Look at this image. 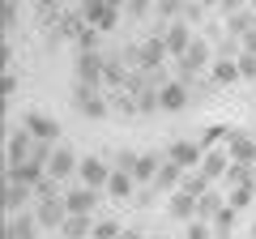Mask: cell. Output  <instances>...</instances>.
<instances>
[{
  "label": "cell",
  "mask_w": 256,
  "mask_h": 239,
  "mask_svg": "<svg viewBox=\"0 0 256 239\" xmlns=\"http://www.w3.org/2000/svg\"><path fill=\"white\" fill-rule=\"evenodd\" d=\"M214 56H218V47H214L210 38H201V34H196V43H192L188 52H184L180 60H175V64H180V77H184V82H192L196 73H210Z\"/></svg>",
  "instance_id": "1"
},
{
  "label": "cell",
  "mask_w": 256,
  "mask_h": 239,
  "mask_svg": "<svg viewBox=\"0 0 256 239\" xmlns=\"http://www.w3.org/2000/svg\"><path fill=\"white\" fill-rule=\"evenodd\" d=\"M73 102H77V111H82L86 120H107L111 116V98L102 90H94V86H77Z\"/></svg>",
  "instance_id": "2"
},
{
  "label": "cell",
  "mask_w": 256,
  "mask_h": 239,
  "mask_svg": "<svg viewBox=\"0 0 256 239\" xmlns=\"http://www.w3.org/2000/svg\"><path fill=\"white\" fill-rule=\"evenodd\" d=\"M226 154L239 166H256V132L252 128H230L226 132Z\"/></svg>",
  "instance_id": "3"
},
{
  "label": "cell",
  "mask_w": 256,
  "mask_h": 239,
  "mask_svg": "<svg viewBox=\"0 0 256 239\" xmlns=\"http://www.w3.org/2000/svg\"><path fill=\"white\" fill-rule=\"evenodd\" d=\"M111 171H116V166H111L107 158H94V154H86V158H82V166H77V180H82L86 188H98V192H107V184H111Z\"/></svg>",
  "instance_id": "4"
},
{
  "label": "cell",
  "mask_w": 256,
  "mask_h": 239,
  "mask_svg": "<svg viewBox=\"0 0 256 239\" xmlns=\"http://www.w3.org/2000/svg\"><path fill=\"white\" fill-rule=\"evenodd\" d=\"M188 98H192V86L184 82V77H166V82L158 86V102H162V111H166V116L184 111V107H188Z\"/></svg>",
  "instance_id": "5"
},
{
  "label": "cell",
  "mask_w": 256,
  "mask_h": 239,
  "mask_svg": "<svg viewBox=\"0 0 256 239\" xmlns=\"http://www.w3.org/2000/svg\"><path fill=\"white\" fill-rule=\"evenodd\" d=\"M166 158H171L175 166H184V171H196L205 158V146L201 141H188V137H175L171 146H166Z\"/></svg>",
  "instance_id": "6"
},
{
  "label": "cell",
  "mask_w": 256,
  "mask_h": 239,
  "mask_svg": "<svg viewBox=\"0 0 256 239\" xmlns=\"http://www.w3.org/2000/svg\"><path fill=\"white\" fill-rule=\"evenodd\" d=\"M162 43H166V56H171V60H180L184 52H188L192 43H196V26H188V22H171V26L162 30Z\"/></svg>",
  "instance_id": "7"
},
{
  "label": "cell",
  "mask_w": 256,
  "mask_h": 239,
  "mask_svg": "<svg viewBox=\"0 0 256 239\" xmlns=\"http://www.w3.org/2000/svg\"><path fill=\"white\" fill-rule=\"evenodd\" d=\"M102 73H107V60L98 52H77V86L102 90Z\"/></svg>",
  "instance_id": "8"
},
{
  "label": "cell",
  "mask_w": 256,
  "mask_h": 239,
  "mask_svg": "<svg viewBox=\"0 0 256 239\" xmlns=\"http://www.w3.org/2000/svg\"><path fill=\"white\" fill-rule=\"evenodd\" d=\"M98 201H102V192H98V188H86V184H77V188H68V192H64L68 214H82V218H94Z\"/></svg>",
  "instance_id": "9"
},
{
  "label": "cell",
  "mask_w": 256,
  "mask_h": 239,
  "mask_svg": "<svg viewBox=\"0 0 256 239\" xmlns=\"http://www.w3.org/2000/svg\"><path fill=\"white\" fill-rule=\"evenodd\" d=\"M22 128H26L34 141H60V124H56V120L47 116V111H26Z\"/></svg>",
  "instance_id": "10"
},
{
  "label": "cell",
  "mask_w": 256,
  "mask_h": 239,
  "mask_svg": "<svg viewBox=\"0 0 256 239\" xmlns=\"http://www.w3.org/2000/svg\"><path fill=\"white\" fill-rule=\"evenodd\" d=\"M77 166H82V158H77L73 150L60 141V146H56V154H52V162H47V175L64 184V180H73V175H77Z\"/></svg>",
  "instance_id": "11"
},
{
  "label": "cell",
  "mask_w": 256,
  "mask_h": 239,
  "mask_svg": "<svg viewBox=\"0 0 256 239\" xmlns=\"http://www.w3.org/2000/svg\"><path fill=\"white\" fill-rule=\"evenodd\" d=\"M30 150H34V137H30L26 128H13V132H9V141H4V158H9V166L30 162Z\"/></svg>",
  "instance_id": "12"
},
{
  "label": "cell",
  "mask_w": 256,
  "mask_h": 239,
  "mask_svg": "<svg viewBox=\"0 0 256 239\" xmlns=\"http://www.w3.org/2000/svg\"><path fill=\"white\" fill-rule=\"evenodd\" d=\"M34 218H38V226H43V230H60L64 218H68L64 196H60V201H34Z\"/></svg>",
  "instance_id": "13"
},
{
  "label": "cell",
  "mask_w": 256,
  "mask_h": 239,
  "mask_svg": "<svg viewBox=\"0 0 256 239\" xmlns=\"http://www.w3.org/2000/svg\"><path fill=\"white\" fill-rule=\"evenodd\" d=\"M38 218H34V210H26V214H9V222H4V239H38Z\"/></svg>",
  "instance_id": "14"
},
{
  "label": "cell",
  "mask_w": 256,
  "mask_h": 239,
  "mask_svg": "<svg viewBox=\"0 0 256 239\" xmlns=\"http://www.w3.org/2000/svg\"><path fill=\"white\" fill-rule=\"evenodd\" d=\"M196 171L205 175V180H226V171H230V154L226 150H205V158H201V166H196Z\"/></svg>",
  "instance_id": "15"
},
{
  "label": "cell",
  "mask_w": 256,
  "mask_h": 239,
  "mask_svg": "<svg viewBox=\"0 0 256 239\" xmlns=\"http://www.w3.org/2000/svg\"><path fill=\"white\" fill-rule=\"evenodd\" d=\"M166 214H171L175 222H196V196L184 192V188L171 192V196H166Z\"/></svg>",
  "instance_id": "16"
},
{
  "label": "cell",
  "mask_w": 256,
  "mask_h": 239,
  "mask_svg": "<svg viewBox=\"0 0 256 239\" xmlns=\"http://www.w3.org/2000/svg\"><path fill=\"white\" fill-rule=\"evenodd\" d=\"M4 210H9V214L34 210V188H30V184H9V188H4Z\"/></svg>",
  "instance_id": "17"
},
{
  "label": "cell",
  "mask_w": 256,
  "mask_h": 239,
  "mask_svg": "<svg viewBox=\"0 0 256 239\" xmlns=\"http://www.w3.org/2000/svg\"><path fill=\"white\" fill-rule=\"evenodd\" d=\"M107 196L111 201H132L137 196V180H132V171H111V184H107Z\"/></svg>",
  "instance_id": "18"
},
{
  "label": "cell",
  "mask_w": 256,
  "mask_h": 239,
  "mask_svg": "<svg viewBox=\"0 0 256 239\" xmlns=\"http://www.w3.org/2000/svg\"><path fill=\"white\" fill-rule=\"evenodd\" d=\"M162 162H166V154H141V158H137V166H132V180L150 188V184L158 180V171H162Z\"/></svg>",
  "instance_id": "19"
},
{
  "label": "cell",
  "mask_w": 256,
  "mask_h": 239,
  "mask_svg": "<svg viewBox=\"0 0 256 239\" xmlns=\"http://www.w3.org/2000/svg\"><path fill=\"white\" fill-rule=\"evenodd\" d=\"M239 82V64L230 60V56H214L210 64V86H235Z\"/></svg>",
  "instance_id": "20"
},
{
  "label": "cell",
  "mask_w": 256,
  "mask_h": 239,
  "mask_svg": "<svg viewBox=\"0 0 256 239\" xmlns=\"http://www.w3.org/2000/svg\"><path fill=\"white\" fill-rule=\"evenodd\" d=\"M184 175H188V171H184V166H175L171 158H166V162H162V171H158V180H154L150 188H158V192H166V196H171V192H180Z\"/></svg>",
  "instance_id": "21"
},
{
  "label": "cell",
  "mask_w": 256,
  "mask_h": 239,
  "mask_svg": "<svg viewBox=\"0 0 256 239\" xmlns=\"http://www.w3.org/2000/svg\"><path fill=\"white\" fill-rule=\"evenodd\" d=\"M222 26H226V38H244L248 30L256 26V9H239V13H230V18H222Z\"/></svg>",
  "instance_id": "22"
},
{
  "label": "cell",
  "mask_w": 256,
  "mask_h": 239,
  "mask_svg": "<svg viewBox=\"0 0 256 239\" xmlns=\"http://www.w3.org/2000/svg\"><path fill=\"white\" fill-rule=\"evenodd\" d=\"M9 184H30L34 188L38 180H47V166H38V162H22V166H9V175H4Z\"/></svg>",
  "instance_id": "23"
},
{
  "label": "cell",
  "mask_w": 256,
  "mask_h": 239,
  "mask_svg": "<svg viewBox=\"0 0 256 239\" xmlns=\"http://www.w3.org/2000/svg\"><path fill=\"white\" fill-rule=\"evenodd\" d=\"M226 205V192H218V188H210L205 196H196V218L201 222H214L218 218V210Z\"/></svg>",
  "instance_id": "24"
},
{
  "label": "cell",
  "mask_w": 256,
  "mask_h": 239,
  "mask_svg": "<svg viewBox=\"0 0 256 239\" xmlns=\"http://www.w3.org/2000/svg\"><path fill=\"white\" fill-rule=\"evenodd\" d=\"M64 239H94V218H82V214H68L60 226Z\"/></svg>",
  "instance_id": "25"
},
{
  "label": "cell",
  "mask_w": 256,
  "mask_h": 239,
  "mask_svg": "<svg viewBox=\"0 0 256 239\" xmlns=\"http://www.w3.org/2000/svg\"><path fill=\"white\" fill-rule=\"evenodd\" d=\"M252 201H256V180H248V184H230V188H226V205H230V210L244 214Z\"/></svg>",
  "instance_id": "26"
},
{
  "label": "cell",
  "mask_w": 256,
  "mask_h": 239,
  "mask_svg": "<svg viewBox=\"0 0 256 239\" xmlns=\"http://www.w3.org/2000/svg\"><path fill=\"white\" fill-rule=\"evenodd\" d=\"M210 226H214V239H230V235H235V226H239V210L222 205V210H218V218H214Z\"/></svg>",
  "instance_id": "27"
},
{
  "label": "cell",
  "mask_w": 256,
  "mask_h": 239,
  "mask_svg": "<svg viewBox=\"0 0 256 239\" xmlns=\"http://www.w3.org/2000/svg\"><path fill=\"white\" fill-rule=\"evenodd\" d=\"M184 9H188V0H158V4H154V18H158V26H171V22L184 18Z\"/></svg>",
  "instance_id": "28"
},
{
  "label": "cell",
  "mask_w": 256,
  "mask_h": 239,
  "mask_svg": "<svg viewBox=\"0 0 256 239\" xmlns=\"http://www.w3.org/2000/svg\"><path fill=\"white\" fill-rule=\"evenodd\" d=\"M60 196H64V188H60V180H52V175L34 184V201H60Z\"/></svg>",
  "instance_id": "29"
},
{
  "label": "cell",
  "mask_w": 256,
  "mask_h": 239,
  "mask_svg": "<svg viewBox=\"0 0 256 239\" xmlns=\"http://www.w3.org/2000/svg\"><path fill=\"white\" fill-rule=\"evenodd\" d=\"M180 188H184V192H192V196H205V192H210L214 184L205 180L201 171H188V175H184V184H180Z\"/></svg>",
  "instance_id": "30"
},
{
  "label": "cell",
  "mask_w": 256,
  "mask_h": 239,
  "mask_svg": "<svg viewBox=\"0 0 256 239\" xmlns=\"http://www.w3.org/2000/svg\"><path fill=\"white\" fill-rule=\"evenodd\" d=\"M124 235V226H120L116 218H98L94 222V239H120Z\"/></svg>",
  "instance_id": "31"
},
{
  "label": "cell",
  "mask_w": 256,
  "mask_h": 239,
  "mask_svg": "<svg viewBox=\"0 0 256 239\" xmlns=\"http://www.w3.org/2000/svg\"><path fill=\"white\" fill-rule=\"evenodd\" d=\"M235 64H239V82H256V56L252 52H239Z\"/></svg>",
  "instance_id": "32"
},
{
  "label": "cell",
  "mask_w": 256,
  "mask_h": 239,
  "mask_svg": "<svg viewBox=\"0 0 256 239\" xmlns=\"http://www.w3.org/2000/svg\"><path fill=\"white\" fill-rule=\"evenodd\" d=\"M154 4H158V0H124V13H128V18H150V13H154Z\"/></svg>",
  "instance_id": "33"
},
{
  "label": "cell",
  "mask_w": 256,
  "mask_h": 239,
  "mask_svg": "<svg viewBox=\"0 0 256 239\" xmlns=\"http://www.w3.org/2000/svg\"><path fill=\"white\" fill-rule=\"evenodd\" d=\"M226 132H230L226 124H214V128L201 132V146H205V150H218V141H226Z\"/></svg>",
  "instance_id": "34"
},
{
  "label": "cell",
  "mask_w": 256,
  "mask_h": 239,
  "mask_svg": "<svg viewBox=\"0 0 256 239\" xmlns=\"http://www.w3.org/2000/svg\"><path fill=\"white\" fill-rule=\"evenodd\" d=\"M137 158H141V154H132V150H116L111 166H116V171H132V166H137Z\"/></svg>",
  "instance_id": "35"
},
{
  "label": "cell",
  "mask_w": 256,
  "mask_h": 239,
  "mask_svg": "<svg viewBox=\"0 0 256 239\" xmlns=\"http://www.w3.org/2000/svg\"><path fill=\"white\" fill-rule=\"evenodd\" d=\"M77 52H98V30H94V26L82 30V38H77Z\"/></svg>",
  "instance_id": "36"
},
{
  "label": "cell",
  "mask_w": 256,
  "mask_h": 239,
  "mask_svg": "<svg viewBox=\"0 0 256 239\" xmlns=\"http://www.w3.org/2000/svg\"><path fill=\"white\" fill-rule=\"evenodd\" d=\"M184 239H214V226L196 218V222H188V235H184Z\"/></svg>",
  "instance_id": "37"
},
{
  "label": "cell",
  "mask_w": 256,
  "mask_h": 239,
  "mask_svg": "<svg viewBox=\"0 0 256 239\" xmlns=\"http://www.w3.org/2000/svg\"><path fill=\"white\" fill-rule=\"evenodd\" d=\"M18 30V0H4V38Z\"/></svg>",
  "instance_id": "38"
},
{
  "label": "cell",
  "mask_w": 256,
  "mask_h": 239,
  "mask_svg": "<svg viewBox=\"0 0 256 239\" xmlns=\"http://www.w3.org/2000/svg\"><path fill=\"white\" fill-rule=\"evenodd\" d=\"M184 22H188V26H201V22H205V4L188 0V9H184Z\"/></svg>",
  "instance_id": "39"
},
{
  "label": "cell",
  "mask_w": 256,
  "mask_h": 239,
  "mask_svg": "<svg viewBox=\"0 0 256 239\" xmlns=\"http://www.w3.org/2000/svg\"><path fill=\"white\" fill-rule=\"evenodd\" d=\"M0 94H4V102H13V94H18V73H4V77H0Z\"/></svg>",
  "instance_id": "40"
},
{
  "label": "cell",
  "mask_w": 256,
  "mask_h": 239,
  "mask_svg": "<svg viewBox=\"0 0 256 239\" xmlns=\"http://www.w3.org/2000/svg\"><path fill=\"white\" fill-rule=\"evenodd\" d=\"M239 9H252V0H222V4H218L222 18H230V13H239Z\"/></svg>",
  "instance_id": "41"
},
{
  "label": "cell",
  "mask_w": 256,
  "mask_h": 239,
  "mask_svg": "<svg viewBox=\"0 0 256 239\" xmlns=\"http://www.w3.org/2000/svg\"><path fill=\"white\" fill-rule=\"evenodd\" d=\"M239 47H244V52H252V56H256V26H252V30H248V34H244V38H239Z\"/></svg>",
  "instance_id": "42"
},
{
  "label": "cell",
  "mask_w": 256,
  "mask_h": 239,
  "mask_svg": "<svg viewBox=\"0 0 256 239\" xmlns=\"http://www.w3.org/2000/svg\"><path fill=\"white\" fill-rule=\"evenodd\" d=\"M34 4H38V13H47V18H52V13L60 9V0H34Z\"/></svg>",
  "instance_id": "43"
},
{
  "label": "cell",
  "mask_w": 256,
  "mask_h": 239,
  "mask_svg": "<svg viewBox=\"0 0 256 239\" xmlns=\"http://www.w3.org/2000/svg\"><path fill=\"white\" fill-rule=\"evenodd\" d=\"M120 239H146V230H132V226H128V230H124Z\"/></svg>",
  "instance_id": "44"
},
{
  "label": "cell",
  "mask_w": 256,
  "mask_h": 239,
  "mask_svg": "<svg viewBox=\"0 0 256 239\" xmlns=\"http://www.w3.org/2000/svg\"><path fill=\"white\" fill-rule=\"evenodd\" d=\"M196 4H205V9H210V4H214V9H218V4H222V0H196Z\"/></svg>",
  "instance_id": "45"
},
{
  "label": "cell",
  "mask_w": 256,
  "mask_h": 239,
  "mask_svg": "<svg viewBox=\"0 0 256 239\" xmlns=\"http://www.w3.org/2000/svg\"><path fill=\"white\" fill-rule=\"evenodd\" d=\"M146 239H162V235H146Z\"/></svg>",
  "instance_id": "46"
},
{
  "label": "cell",
  "mask_w": 256,
  "mask_h": 239,
  "mask_svg": "<svg viewBox=\"0 0 256 239\" xmlns=\"http://www.w3.org/2000/svg\"><path fill=\"white\" fill-rule=\"evenodd\" d=\"M252 9H256V0H252Z\"/></svg>",
  "instance_id": "47"
}]
</instances>
